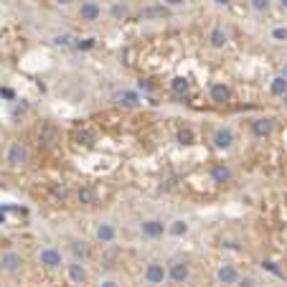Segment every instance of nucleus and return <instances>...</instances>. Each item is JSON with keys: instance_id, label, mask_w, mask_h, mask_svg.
Wrapping results in <instances>:
<instances>
[{"instance_id": "obj_1", "label": "nucleus", "mask_w": 287, "mask_h": 287, "mask_svg": "<svg viewBox=\"0 0 287 287\" xmlns=\"http://www.w3.org/2000/svg\"><path fill=\"white\" fill-rule=\"evenodd\" d=\"M188 277H191V267H188V262H186V259H175L170 267H168V280L170 282L183 285Z\"/></svg>"}, {"instance_id": "obj_2", "label": "nucleus", "mask_w": 287, "mask_h": 287, "mask_svg": "<svg viewBox=\"0 0 287 287\" xmlns=\"http://www.w3.org/2000/svg\"><path fill=\"white\" fill-rule=\"evenodd\" d=\"M38 259H41V264H43L46 270H59L61 264H64L61 252H59L56 247H43V249H41V254H38Z\"/></svg>"}, {"instance_id": "obj_3", "label": "nucleus", "mask_w": 287, "mask_h": 287, "mask_svg": "<svg viewBox=\"0 0 287 287\" xmlns=\"http://www.w3.org/2000/svg\"><path fill=\"white\" fill-rule=\"evenodd\" d=\"M5 160L13 165V168H20V165H26V163H28V150H26V145H20V142H13V145L8 148V152H5Z\"/></svg>"}, {"instance_id": "obj_4", "label": "nucleus", "mask_w": 287, "mask_h": 287, "mask_svg": "<svg viewBox=\"0 0 287 287\" xmlns=\"http://www.w3.org/2000/svg\"><path fill=\"white\" fill-rule=\"evenodd\" d=\"M145 280H148V285H163L168 280V270L160 262H150L145 267Z\"/></svg>"}, {"instance_id": "obj_5", "label": "nucleus", "mask_w": 287, "mask_h": 287, "mask_svg": "<svg viewBox=\"0 0 287 287\" xmlns=\"http://www.w3.org/2000/svg\"><path fill=\"white\" fill-rule=\"evenodd\" d=\"M79 18L86 20V23H94V20L102 18V5L97 0H84L82 8H79Z\"/></svg>"}, {"instance_id": "obj_6", "label": "nucleus", "mask_w": 287, "mask_h": 287, "mask_svg": "<svg viewBox=\"0 0 287 287\" xmlns=\"http://www.w3.org/2000/svg\"><path fill=\"white\" fill-rule=\"evenodd\" d=\"M20 267H23V257H20L18 252H5V254L0 257V270L8 272V274L18 272Z\"/></svg>"}, {"instance_id": "obj_7", "label": "nucleus", "mask_w": 287, "mask_h": 287, "mask_svg": "<svg viewBox=\"0 0 287 287\" xmlns=\"http://www.w3.org/2000/svg\"><path fill=\"white\" fill-rule=\"evenodd\" d=\"M214 145L219 150H229L231 145H234V130L231 127H219L214 132Z\"/></svg>"}, {"instance_id": "obj_8", "label": "nucleus", "mask_w": 287, "mask_h": 287, "mask_svg": "<svg viewBox=\"0 0 287 287\" xmlns=\"http://www.w3.org/2000/svg\"><path fill=\"white\" fill-rule=\"evenodd\" d=\"M168 16H170V10L165 8V5H148V8L140 10V18L142 20H165Z\"/></svg>"}, {"instance_id": "obj_9", "label": "nucleus", "mask_w": 287, "mask_h": 287, "mask_svg": "<svg viewBox=\"0 0 287 287\" xmlns=\"http://www.w3.org/2000/svg\"><path fill=\"white\" fill-rule=\"evenodd\" d=\"M165 231H168V226H165L163 221H158V219H150V221H142V234H145L148 239H158L163 236Z\"/></svg>"}, {"instance_id": "obj_10", "label": "nucleus", "mask_w": 287, "mask_h": 287, "mask_svg": "<svg viewBox=\"0 0 287 287\" xmlns=\"http://www.w3.org/2000/svg\"><path fill=\"white\" fill-rule=\"evenodd\" d=\"M66 272H69V280L74 285H86V270H84V264L79 259H74L69 267H66Z\"/></svg>"}, {"instance_id": "obj_11", "label": "nucleus", "mask_w": 287, "mask_h": 287, "mask_svg": "<svg viewBox=\"0 0 287 287\" xmlns=\"http://www.w3.org/2000/svg\"><path fill=\"white\" fill-rule=\"evenodd\" d=\"M216 277H219V282H221V285H236L239 272H236L234 264H221L219 272H216Z\"/></svg>"}, {"instance_id": "obj_12", "label": "nucleus", "mask_w": 287, "mask_h": 287, "mask_svg": "<svg viewBox=\"0 0 287 287\" xmlns=\"http://www.w3.org/2000/svg\"><path fill=\"white\" fill-rule=\"evenodd\" d=\"M272 130H274V122H272L270 117H259V119L252 122V132H254L257 137H270Z\"/></svg>"}, {"instance_id": "obj_13", "label": "nucleus", "mask_w": 287, "mask_h": 287, "mask_svg": "<svg viewBox=\"0 0 287 287\" xmlns=\"http://www.w3.org/2000/svg\"><path fill=\"white\" fill-rule=\"evenodd\" d=\"M208 94H211V102H216V104H226L231 99V89L226 84H211Z\"/></svg>"}, {"instance_id": "obj_14", "label": "nucleus", "mask_w": 287, "mask_h": 287, "mask_svg": "<svg viewBox=\"0 0 287 287\" xmlns=\"http://www.w3.org/2000/svg\"><path fill=\"white\" fill-rule=\"evenodd\" d=\"M56 140H59V130H56V125L46 122V125L38 130V142H41V145H53Z\"/></svg>"}, {"instance_id": "obj_15", "label": "nucleus", "mask_w": 287, "mask_h": 287, "mask_svg": "<svg viewBox=\"0 0 287 287\" xmlns=\"http://www.w3.org/2000/svg\"><path fill=\"white\" fill-rule=\"evenodd\" d=\"M211 181H214V183H231V170H229V165L214 163V165H211Z\"/></svg>"}, {"instance_id": "obj_16", "label": "nucleus", "mask_w": 287, "mask_h": 287, "mask_svg": "<svg viewBox=\"0 0 287 287\" xmlns=\"http://www.w3.org/2000/svg\"><path fill=\"white\" fill-rule=\"evenodd\" d=\"M115 236H117V229H115L112 224H99V229H97V239L102 241V244H112Z\"/></svg>"}, {"instance_id": "obj_17", "label": "nucleus", "mask_w": 287, "mask_h": 287, "mask_svg": "<svg viewBox=\"0 0 287 287\" xmlns=\"http://www.w3.org/2000/svg\"><path fill=\"white\" fill-rule=\"evenodd\" d=\"M71 254H74V259H79V262H84L86 257H89V244H86L84 239H74L71 241Z\"/></svg>"}, {"instance_id": "obj_18", "label": "nucleus", "mask_w": 287, "mask_h": 287, "mask_svg": "<svg viewBox=\"0 0 287 287\" xmlns=\"http://www.w3.org/2000/svg\"><path fill=\"white\" fill-rule=\"evenodd\" d=\"M208 41H211L214 49H224L226 43H229V33H226L221 26H216V28L211 31V36H208Z\"/></svg>"}, {"instance_id": "obj_19", "label": "nucleus", "mask_w": 287, "mask_h": 287, "mask_svg": "<svg viewBox=\"0 0 287 287\" xmlns=\"http://www.w3.org/2000/svg\"><path fill=\"white\" fill-rule=\"evenodd\" d=\"M170 92L178 94V97H186V94L191 92V82L186 79V76H175V79L170 82Z\"/></svg>"}, {"instance_id": "obj_20", "label": "nucleus", "mask_w": 287, "mask_h": 287, "mask_svg": "<svg viewBox=\"0 0 287 287\" xmlns=\"http://www.w3.org/2000/svg\"><path fill=\"white\" fill-rule=\"evenodd\" d=\"M115 99H117V104H122V107H137V104H140V97H137V92H130V89L119 92Z\"/></svg>"}, {"instance_id": "obj_21", "label": "nucleus", "mask_w": 287, "mask_h": 287, "mask_svg": "<svg viewBox=\"0 0 287 287\" xmlns=\"http://www.w3.org/2000/svg\"><path fill=\"white\" fill-rule=\"evenodd\" d=\"M270 94L272 97H285L287 94V79L280 74V76H274V79L270 82Z\"/></svg>"}, {"instance_id": "obj_22", "label": "nucleus", "mask_w": 287, "mask_h": 287, "mask_svg": "<svg viewBox=\"0 0 287 287\" xmlns=\"http://www.w3.org/2000/svg\"><path fill=\"white\" fill-rule=\"evenodd\" d=\"M76 198H79V203H84V206H92V203L97 201V191L92 188V186H82V188H79V193H76Z\"/></svg>"}, {"instance_id": "obj_23", "label": "nucleus", "mask_w": 287, "mask_h": 287, "mask_svg": "<svg viewBox=\"0 0 287 287\" xmlns=\"http://www.w3.org/2000/svg\"><path fill=\"white\" fill-rule=\"evenodd\" d=\"M168 231H170L173 236H186V234H188V224H186L183 219H178V221H173L168 226Z\"/></svg>"}, {"instance_id": "obj_24", "label": "nucleus", "mask_w": 287, "mask_h": 287, "mask_svg": "<svg viewBox=\"0 0 287 287\" xmlns=\"http://www.w3.org/2000/svg\"><path fill=\"white\" fill-rule=\"evenodd\" d=\"M74 36L71 33H59V36H53V43H56V46H61V49H71L74 46Z\"/></svg>"}, {"instance_id": "obj_25", "label": "nucleus", "mask_w": 287, "mask_h": 287, "mask_svg": "<svg viewBox=\"0 0 287 287\" xmlns=\"http://www.w3.org/2000/svg\"><path fill=\"white\" fill-rule=\"evenodd\" d=\"M109 13H112V18H115V20H122V18L127 16V3H125V0H117V3L112 5V10H109Z\"/></svg>"}, {"instance_id": "obj_26", "label": "nucleus", "mask_w": 287, "mask_h": 287, "mask_svg": "<svg viewBox=\"0 0 287 287\" xmlns=\"http://www.w3.org/2000/svg\"><path fill=\"white\" fill-rule=\"evenodd\" d=\"M249 5H252L254 13H267L270 5H272V0H249Z\"/></svg>"}, {"instance_id": "obj_27", "label": "nucleus", "mask_w": 287, "mask_h": 287, "mask_svg": "<svg viewBox=\"0 0 287 287\" xmlns=\"http://www.w3.org/2000/svg\"><path fill=\"white\" fill-rule=\"evenodd\" d=\"M178 142H181V145H193V130L183 127V130L178 132Z\"/></svg>"}, {"instance_id": "obj_28", "label": "nucleus", "mask_w": 287, "mask_h": 287, "mask_svg": "<svg viewBox=\"0 0 287 287\" xmlns=\"http://www.w3.org/2000/svg\"><path fill=\"white\" fill-rule=\"evenodd\" d=\"M76 140H79L82 145H92V142H94V135H92L89 130H76Z\"/></svg>"}, {"instance_id": "obj_29", "label": "nucleus", "mask_w": 287, "mask_h": 287, "mask_svg": "<svg viewBox=\"0 0 287 287\" xmlns=\"http://www.w3.org/2000/svg\"><path fill=\"white\" fill-rule=\"evenodd\" d=\"M74 49L89 51V49H94V38H76V41H74Z\"/></svg>"}, {"instance_id": "obj_30", "label": "nucleus", "mask_w": 287, "mask_h": 287, "mask_svg": "<svg viewBox=\"0 0 287 287\" xmlns=\"http://www.w3.org/2000/svg\"><path fill=\"white\" fill-rule=\"evenodd\" d=\"M272 38H274V41H287V28H285V26L272 28Z\"/></svg>"}, {"instance_id": "obj_31", "label": "nucleus", "mask_w": 287, "mask_h": 287, "mask_svg": "<svg viewBox=\"0 0 287 287\" xmlns=\"http://www.w3.org/2000/svg\"><path fill=\"white\" fill-rule=\"evenodd\" d=\"M140 89L142 92H155V84H152V79H140Z\"/></svg>"}, {"instance_id": "obj_32", "label": "nucleus", "mask_w": 287, "mask_h": 287, "mask_svg": "<svg viewBox=\"0 0 287 287\" xmlns=\"http://www.w3.org/2000/svg\"><path fill=\"white\" fill-rule=\"evenodd\" d=\"M236 285H239V287H254V280H252V277H239Z\"/></svg>"}, {"instance_id": "obj_33", "label": "nucleus", "mask_w": 287, "mask_h": 287, "mask_svg": "<svg viewBox=\"0 0 287 287\" xmlns=\"http://www.w3.org/2000/svg\"><path fill=\"white\" fill-rule=\"evenodd\" d=\"M183 3H186V0H163L165 8H181Z\"/></svg>"}, {"instance_id": "obj_34", "label": "nucleus", "mask_w": 287, "mask_h": 287, "mask_svg": "<svg viewBox=\"0 0 287 287\" xmlns=\"http://www.w3.org/2000/svg\"><path fill=\"white\" fill-rule=\"evenodd\" d=\"M26 109H28V104H26V102H20V104H16V109H13V115L18 117V115H23V112H26Z\"/></svg>"}, {"instance_id": "obj_35", "label": "nucleus", "mask_w": 287, "mask_h": 287, "mask_svg": "<svg viewBox=\"0 0 287 287\" xmlns=\"http://www.w3.org/2000/svg\"><path fill=\"white\" fill-rule=\"evenodd\" d=\"M264 267H267L270 272H274V274H280V270H277V264H274V262H264Z\"/></svg>"}, {"instance_id": "obj_36", "label": "nucleus", "mask_w": 287, "mask_h": 287, "mask_svg": "<svg viewBox=\"0 0 287 287\" xmlns=\"http://www.w3.org/2000/svg\"><path fill=\"white\" fill-rule=\"evenodd\" d=\"M53 3H56V5H61V8H66V5H71L74 0H53Z\"/></svg>"}, {"instance_id": "obj_37", "label": "nucleus", "mask_w": 287, "mask_h": 287, "mask_svg": "<svg viewBox=\"0 0 287 287\" xmlns=\"http://www.w3.org/2000/svg\"><path fill=\"white\" fill-rule=\"evenodd\" d=\"M99 287H119L115 280H107V282H102V285H99Z\"/></svg>"}, {"instance_id": "obj_38", "label": "nucleus", "mask_w": 287, "mask_h": 287, "mask_svg": "<svg viewBox=\"0 0 287 287\" xmlns=\"http://www.w3.org/2000/svg\"><path fill=\"white\" fill-rule=\"evenodd\" d=\"M214 3H216V5H229L231 0H214Z\"/></svg>"}, {"instance_id": "obj_39", "label": "nucleus", "mask_w": 287, "mask_h": 287, "mask_svg": "<svg viewBox=\"0 0 287 287\" xmlns=\"http://www.w3.org/2000/svg\"><path fill=\"white\" fill-rule=\"evenodd\" d=\"M277 3H280V8H282V10H287V0H277Z\"/></svg>"}, {"instance_id": "obj_40", "label": "nucleus", "mask_w": 287, "mask_h": 287, "mask_svg": "<svg viewBox=\"0 0 287 287\" xmlns=\"http://www.w3.org/2000/svg\"><path fill=\"white\" fill-rule=\"evenodd\" d=\"M282 76H285V79H287V64H285V69H282Z\"/></svg>"}]
</instances>
